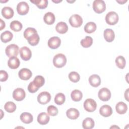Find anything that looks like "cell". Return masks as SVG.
I'll list each match as a JSON object with an SVG mask.
<instances>
[{
	"label": "cell",
	"instance_id": "6da1fadb",
	"mask_svg": "<svg viewBox=\"0 0 129 129\" xmlns=\"http://www.w3.org/2000/svg\"><path fill=\"white\" fill-rule=\"evenodd\" d=\"M66 57L62 53L56 54L53 58V64L57 68H60L64 67L66 65Z\"/></svg>",
	"mask_w": 129,
	"mask_h": 129
},
{
	"label": "cell",
	"instance_id": "7a4b0ae2",
	"mask_svg": "<svg viewBox=\"0 0 129 129\" xmlns=\"http://www.w3.org/2000/svg\"><path fill=\"white\" fill-rule=\"evenodd\" d=\"M92 6L94 12L98 14H101L106 10V4L102 0H95Z\"/></svg>",
	"mask_w": 129,
	"mask_h": 129
},
{
	"label": "cell",
	"instance_id": "3957f363",
	"mask_svg": "<svg viewBox=\"0 0 129 129\" xmlns=\"http://www.w3.org/2000/svg\"><path fill=\"white\" fill-rule=\"evenodd\" d=\"M118 16L115 12L111 11L108 13L105 17V21L109 25H114L118 21Z\"/></svg>",
	"mask_w": 129,
	"mask_h": 129
},
{
	"label": "cell",
	"instance_id": "277c9868",
	"mask_svg": "<svg viewBox=\"0 0 129 129\" xmlns=\"http://www.w3.org/2000/svg\"><path fill=\"white\" fill-rule=\"evenodd\" d=\"M19 46L15 44H12L7 46L5 52L6 55L10 57L17 56L19 53Z\"/></svg>",
	"mask_w": 129,
	"mask_h": 129
},
{
	"label": "cell",
	"instance_id": "5b68a950",
	"mask_svg": "<svg viewBox=\"0 0 129 129\" xmlns=\"http://www.w3.org/2000/svg\"><path fill=\"white\" fill-rule=\"evenodd\" d=\"M97 107V104L95 101L91 98L87 99L84 102V108L88 112L94 111Z\"/></svg>",
	"mask_w": 129,
	"mask_h": 129
},
{
	"label": "cell",
	"instance_id": "8992f818",
	"mask_svg": "<svg viewBox=\"0 0 129 129\" xmlns=\"http://www.w3.org/2000/svg\"><path fill=\"white\" fill-rule=\"evenodd\" d=\"M69 23L72 27L78 28L82 25L83 19L80 15L78 14H74L70 18Z\"/></svg>",
	"mask_w": 129,
	"mask_h": 129
},
{
	"label": "cell",
	"instance_id": "52a82bcc",
	"mask_svg": "<svg viewBox=\"0 0 129 129\" xmlns=\"http://www.w3.org/2000/svg\"><path fill=\"white\" fill-rule=\"evenodd\" d=\"M98 97L103 101H107L109 100L111 97L110 91L107 88H102L99 90L98 92Z\"/></svg>",
	"mask_w": 129,
	"mask_h": 129
},
{
	"label": "cell",
	"instance_id": "ba28073f",
	"mask_svg": "<svg viewBox=\"0 0 129 129\" xmlns=\"http://www.w3.org/2000/svg\"><path fill=\"white\" fill-rule=\"evenodd\" d=\"M51 99V95L49 93L46 91L42 92L37 96V101L41 104H46Z\"/></svg>",
	"mask_w": 129,
	"mask_h": 129
},
{
	"label": "cell",
	"instance_id": "9c48e42d",
	"mask_svg": "<svg viewBox=\"0 0 129 129\" xmlns=\"http://www.w3.org/2000/svg\"><path fill=\"white\" fill-rule=\"evenodd\" d=\"M29 6L25 2H20L17 6V11L18 13L20 15H26L29 11Z\"/></svg>",
	"mask_w": 129,
	"mask_h": 129
},
{
	"label": "cell",
	"instance_id": "30bf717a",
	"mask_svg": "<svg viewBox=\"0 0 129 129\" xmlns=\"http://www.w3.org/2000/svg\"><path fill=\"white\" fill-rule=\"evenodd\" d=\"M19 52L21 58L25 61H27L29 60L31 57V51L27 46H23L21 47L20 48Z\"/></svg>",
	"mask_w": 129,
	"mask_h": 129
},
{
	"label": "cell",
	"instance_id": "8fae6325",
	"mask_svg": "<svg viewBox=\"0 0 129 129\" xmlns=\"http://www.w3.org/2000/svg\"><path fill=\"white\" fill-rule=\"evenodd\" d=\"M26 96V93L23 89L21 88H18L14 90L13 93V98L17 101H20L23 100Z\"/></svg>",
	"mask_w": 129,
	"mask_h": 129
},
{
	"label": "cell",
	"instance_id": "7c38bea8",
	"mask_svg": "<svg viewBox=\"0 0 129 129\" xmlns=\"http://www.w3.org/2000/svg\"><path fill=\"white\" fill-rule=\"evenodd\" d=\"M61 44L60 39L58 37H52L48 41L47 44L51 49H55L59 47Z\"/></svg>",
	"mask_w": 129,
	"mask_h": 129
},
{
	"label": "cell",
	"instance_id": "4fadbf2b",
	"mask_svg": "<svg viewBox=\"0 0 129 129\" xmlns=\"http://www.w3.org/2000/svg\"><path fill=\"white\" fill-rule=\"evenodd\" d=\"M19 78L23 80H28L31 78L32 75L31 71L27 68H23L18 73Z\"/></svg>",
	"mask_w": 129,
	"mask_h": 129
},
{
	"label": "cell",
	"instance_id": "5bb4252c",
	"mask_svg": "<svg viewBox=\"0 0 129 129\" xmlns=\"http://www.w3.org/2000/svg\"><path fill=\"white\" fill-rule=\"evenodd\" d=\"M99 113L103 117H108L112 114V109L108 105H104L100 108Z\"/></svg>",
	"mask_w": 129,
	"mask_h": 129
},
{
	"label": "cell",
	"instance_id": "9a60e30c",
	"mask_svg": "<svg viewBox=\"0 0 129 129\" xmlns=\"http://www.w3.org/2000/svg\"><path fill=\"white\" fill-rule=\"evenodd\" d=\"M50 117L48 113L45 112H41L39 113L37 116V121L41 125H45L48 123Z\"/></svg>",
	"mask_w": 129,
	"mask_h": 129
},
{
	"label": "cell",
	"instance_id": "2e32d148",
	"mask_svg": "<svg viewBox=\"0 0 129 129\" xmlns=\"http://www.w3.org/2000/svg\"><path fill=\"white\" fill-rule=\"evenodd\" d=\"M89 82L92 87H97L101 84V79L98 75L94 74L90 76L89 78Z\"/></svg>",
	"mask_w": 129,
	"mask_h": 129
},
{
	"label": "cell",
	"instance_id": "e0dca14e",
	"mask_svg": "<svg viewBox=\"0 0 129 129\" xmlns=\"http://www.w3.org/2000/svg\"><path fill=\"white\" fill-rule=\"evenodd\" d=\"M20 64V61L17 56H13L9 58L8 61L9 67L12 69H17Z\"/></svg>",
	"mask_w": 129,
	"mask_h": 129
},
{
	"label": "cell",
	"instance_id": "ac0fdd59",
	"mask_svg": "<svg viewBox=\"0 0 129 129\" xmlns=\"http://www.w3.org/2000/svg\"><path fill=\"white\" fill-rule=\"evenodd\" d=\"M103 36L105 40L108 42H112L115 38L114 31L111 29H106L104 30Z\"/></svg>",
	"mask_w": 129,
	"mask_h": 129
},
{
	"label": "cell",
	"instance_id": "d6986e66",
	"mask_svg": "<svg viewBox=\"0 0 129 129\" xmlns=\"http://www.w3.org/2000/svg\"><path fill=\"white\" fill-rule=\"evenodd\" d=\"M14 14V10L9 7H5L2 10V16L7 19L12 18Z\"/></svg>",
	"mask_w": 129,
	"mask_h": 129
},
{
	"label": "cell",
	"instance_id": "ffe728a7",
	"mask_svg": "<svg viewBox=\"0 0 129 129\" xmlns=\"http://www.w3.org/2000/svg\"><path fill=\"white\" fill-rule=\"evenodd\" d=\"M66 115L68 118L71 119H76L78 118L80 115V113L78 110L76 108H71L67 110Z\"/></svg>",
	"mask_w": 129,
	"mask_h": 129
},
{
	"label": "cell",
	"instance_id": "44dd1931",
	"mask_svg": "<svg viewBox=\"0 0 129 129\" xmlns=\"http://www.w3.org/2000/svg\"><path fill=\"white\" fill-rule=\"evenodd\" d=\"M55 30L58 33L64 34L68 31V27L65 22H59L56 24L55 26Z\"/></svg>",
	"mask_w": 129,
	"mask_h": 129
},
{
	"label": "cell",
	"instance_id": "7402d4cb",
	"mask_svg": "<svg viewBox=\"0 0 129 129\" xmlns=\"http://www.w3.org/2000/svg\"><path fill=\"white\" fill-rule=\"evenodd\" d=\"M43 20L46 24L50 25L54 23L55 17L52 13L47 12L44 15L43 17Z\"/></svg>",
	"mask_w": 129,
	"mask_h": 129
},
{
	"label": "cell",
	"instance_id": "603a6c76",
	"mask_svg": "<svg viewBox=\"0 0 129 129\" xmlns=\"http://www.w3.org/2000/svg\"><path fill=\"white\" fill-rule=\"evenodd\" d=\"M115 109L117 113L119 114H123L126 112L127 110V106L125 103L121 101L116 104Z\"/></svg>",
	"mask_w": 129,
	"mask_h": 129
},
{
	"label": "cell",
	"instance_id": "cb8c5ba5",
	"mask_svg": "<svg viewBox=\"0 0 129 129\" xmlns=\"http://www.w3.org/2000/svg\"><path fill=\"white\" fill-rule=\"evenodd\" d=\"M21 120L26 124L30 123L32 122L33 120V117L32 115L29 112H23L20 115Z\"/></svg>",
	"mask_w": 129,
	"mask_h": 129
},
{
	"label": "cell",
	"instance_id": "d4e9b609",
	"mask_svg": "<svg viewBox=\"0 0 129 129\" xmlns=\"http://www.w3.org/2000/svg\"><path fill=\"white\" fill-rule=\"evenodd\" d=\"M95 122L94 120L90 118L87 117L83 120L82 122L83 127L85 129H91L94 127Z\"/></svg>",
	"mask_w": 129,
	"mask_h": 129
},
{
	"label": "cell",
	"instance_id": "484cf974",
	"mask_svg": "<svg viewBox=\"0 0 129 129\" xmlns=\"http://www.w3.org/2000/svg\"><path fill=\"white\" fill-rule=\"evenodd\" d=\"M13 35L9 31H6L3 32L1 35V39L3 42L7 43L10 42L13 38Z\"/></svg>",
	"mask_w": 129,
	"mask_h": 129
},
{
	"label": "cell",
	"instance_id": "4316f807",
	"mask_svg": "<svg viewBox=\"0 0 129 129\" xmlns=\"http://www.w3.org/2000/svg\"><path fill=\"white\" fill-rule=\"evenodd\" d=\"M71 96L73 101L75 102H78L82 99L83 94L81 91L76 89L72 92Z\"/></svg>",
	"mask_w": 129,
	"mask_h": 129
},
{
	"label": "cell",
	"instance_id": "83f0119b",
	"mask_svg": "<svg viewBox=\"0 0 129 129\" xmlns=\"http://www.w3.org/2000/svg\"><path fill=\"white\" fill-rule=\"evenodd\" d=\"M96 29V25L94 22H88L84 26V31L87 33H92L95 31Z\"/></svg>",
	"mask_w": 129,
	"mask_h": 129
},
{
	"label": "cell",
	"instance_id": "f1b7e54d",
	"mask_svg": "<svg viewBox=\"0 0 129 129\" xmlns=\"http://www.w3.org/2000/svg\"><path fill=\"white\" fill-rule=\"evenodd\" d=\"M10 28L15 32H19L22 30L23 26L22 23L18 21H13L11 22L10 25Z\"/></svg>",
	"mask_w": 129,
	"mask_h": 129
},
{
	"label": "cell",
	"instance_id": "f546056e",
	"mask_svg": "<svg viewBox=\"0 0 129 129\" xmlns=\"http://www.w3.org/2000/svg\"><path fill=\"white\" fill-rule=\"evenodd\" d=\"M93 39L90 36H87L85 38L81 40L80 43L81 45L84 48H88L90 47L93 44Z\"/></svg>",
	"mask_w": 129,
	"mask_h": 129
},
{
	"label": "cell",
	"instance_id": "4dcf8cb0",
	"mask_svg": "<svg viewBox=\"0 0 129 129\" xmlns=\"http://www.w3.org/2000/svg\"><path fill=\"white\" fill-rule=\"evenodd\" d=\"M4 109L9 113H12L16 110V105L13 102L8 101L4 105Z\"/></svg>",
	"mask_w": 129,
	"mask_h": 129
},
{
	"label": "cell",
	"instance_id": "1f68e13d",
	"mask_svg": "<svg viewBox=\"0 0 129 129\" xmlns=\"http://www.w3.org/2000/svg\"><path fill=\"white\" fill-rule=\"evenodd\" d=\"M30 2L37 6L39 9H45L48 5L47 0H35L30 1Z\"/></svg>",
	"mask_w": 129,
	"mask_h": 129
},
{
	"label": "cell",
	"instance_id": "d6a6232c",
	"mask_svg": "<svg viewBox=\"0 0 129 129\" xmlns=\"http://www.w3.org/2000/svg\"><path fill=\"white\" fill-rule=\"evenodd\" d=\"M39 40L40 38L37 33L31 36L27 39L28 43L32 46H35L37 45L39 42Z\"/></svg>",
	"mask_w": 129,
	"mask_h": 129
},
{
	"label": "cell",
	"instance_id": "836d02e7",
	"mask_svg": "<svg viewBox=\"0 0 129 129\" xmlns=\"http://www.w3.org/2000/svg\"><path fill=\"white\" fill-rule=\"evenodd\" d=\"M115 63L118 68L123 69L125 66V59L123 56L119 55L115 59Z\"/></svg>",
	"mask_w": 129,
	"mask_h": 129
},
{
	"label": "cell",
	"instance_id": "e575fe53",
	"mask_svg": "<svg viewBox=\"0 0 129 129\" xmlns=\"http://www.w3.org/2000/svg\"><path fill=\"white\" fill-rule=\"evenodd\" d=\"M66 97L62 93H57L54 97L55 103L58 105H62L65 102Z\"/></svg>",
	"mask_w": 129,
	"mask_h": 129
},
{
	"label": "cell",
	"instance_id": "d590c367",
	"mask_svg": "<svg viewBox=\"0 0 129 129\" xmlns=\"http://www.w3.org/2000/svg\"><path fill=\"white\" fill-rule=\"evenodd\" d=\"M33 83L38 87L40 88L43 86L45 82V80L43 77L40 75H38L36 76L33 80Z\"/></svg>",
	"mask_w": 129,
	"mask_h": 129
},
{
	"label": "cell",
	"instance_id": "8d00e7d4",
	"mask_svg": "<svg viewBox=\"0 0 129 129\" xmlns=\"http://www.w3.org/2000/svg\"><path fill=\"white\" fill-rule=\"evenodd\" d=\"M37 33L36 30L34 28H27L24 32V36L27 40L31 36Z\"/></svg>",
	"mask_w": 129,
	"mask_h": 129
},
{
	"label": "cell",
	"instance_id": "74e56055",
	"mask_svg": "<svg viewBox=\"0 0 129 129\" xmlns=\"http://www.w3.org/2000/svg\"><path fill=\"white\" fill-rule=\"evenodd\" d=\"M69 78L71 81L74 83H77L80 80V76L77 72H71L69 74Z\"/></svg>",
	"mask_w": 129,
	"mask_h": 129
},
{
	"label": "cell",
	"instance_id": "f35d334b",
	"mask_svg": "<svg viewBox=\"0 0 129 129\" xmlns=\"http://www.w3.org/2000/svg\"><path fill=\"white\" fill-rule=\"evenodd\" d=\"M47 113L51 116H54L58 114V109L53 105H50L47 109Z\"/></svg>",
	"mask_w": 129,
	"mask_h": 129
},
{
	"label": "cell",
	"instance_id": "ab89813d",
	"mask_svg": "<svg viewBox=\"0 0 129 129\" xmlns=\"http://www.w3.org/2000/svg\"><path fill=\"white\" fill-rule=\"evenodd\" d=\"M28 90L29 92L31 93H34L35 92H36V91H37L39 89V88H38L33 83V82H31L28 86Z\"/></svg>",
	"mask_w": 129,
	"mask_h": 129
},
{
	"label": "cell",
	"instance_id": "60d3db41",
	"mask_svg": "<svg viewBox=\"0 0 129 129\" xmlns=\"http://www.w3.org/2000/svg\"><path fill=\"white\" fill-rule=\"evenodd\" d=\"M0 80L1 82L6 81L8 78V73L4 70L0 71Z\"/></svg>",
	"mask_w": 129,
	"mask_h": 129
},
{
	"label": "cell",
	"instance_id": "b9f144b4",
	"mask_svg": "<svg viewBox=\"0 0 129 129\" xmlns=\"http://www.w3.org/2000/svg\"><path fill=\"white\" fill-rule=\"evenodd\" d=\"M0 21H1V28H0V30H2L4 28H5L6 24H5V22L4 21H3L2 19H0Z\"/></svg>",
	"mask_w": 129,
	"mask_h": 129
},
{
	"label": "cell",
	"instance_id": "7bdbcfd3",
	"mask_svg": "<svg viewBox=\"0 0 129 129\" xmlns=\"http://www.w3.org/2000/svg\"><path fill=\"white\" fill-rule=\"evenodd\" d=\"M128 89H127L125 92L124 93V97L125 98H126V97H128Z\"/></svg>",
	"mask_w": 129,
	"mask_h": 129
}]
</instances>
